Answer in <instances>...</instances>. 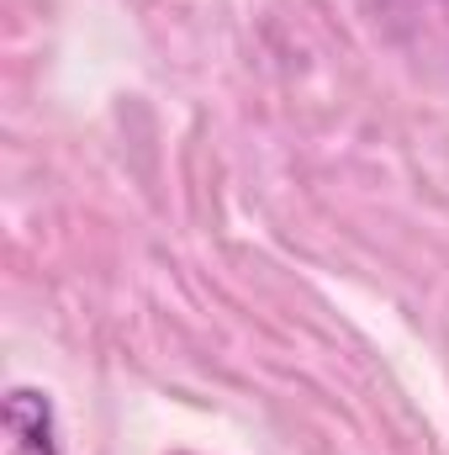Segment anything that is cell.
<instances>
[{
	"label": "cell",
	"instance_id": "cell-1",
	"mask_svg": "<svg viewBox=\"0 0 449 455\" xmlns=\"http://www.w3.org/2000/svg\"><path fill=\"white\" fill-rule=\"evenodd\" d=\"M0 419H5V455H59V424L48 392L11 387Z\"/></svg>",
	"mask_w": 449,
	"mask_h": 455
}]
</instances>
